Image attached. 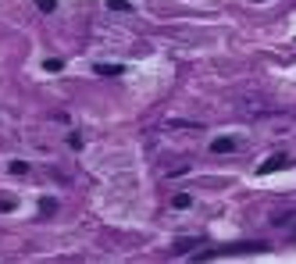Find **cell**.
Masks as SVG:
<instances>
[{"label": "cell", "instance_id": "5", "mask_svg": "<svg viewBox=\"0 0 296 264\" xmlns=\"http://www.w3.org/2000/svg\"><path fill=\"white\" fill-rule=\"evenodd\" d=\"M107 7H111V11H122V14H132V11H136L129 0H107Z\"/></svg>", "mask_w": 296, "mask_h": 264}, {"label": "cell", "instance_id": "11", "mask_svg": "<svg viewBox=\"0 0 296 264\" xmlns=\"http://www.w3.org/2000/svg\"><path fill=\"white\" fill-rule=\"evenodd\" d=\"M54 211H57L54 200H40V214H54Z\"/></svg>", "mask_w": 296, "mask_h": 264}, {"label": "cell", "instance_id": "2", "mask_svg": "<svg viewBox=\"0 0 296 264\" xmlns=\"http://www.w3.org/2000/svg\"><path fill=\"white\" fill-rule=\"evenodd\" d=\"M239 150V139L235 136H218L211 139V154H235Z\"/></svg>", "mask_w": 296, "mask_h": 264}, {"label": "cell", "instance_id": "3", "mask_svg": "<svg viewBox=\"0 0 296 264\" xmlns=\"http://www.w3.org/2000/svg\"><path fill=\"white\" fill-rule=\"evenodd\" d=\"M171 207H175V211L193 207V193H171Z\"/></svg>", "mask_w": 296, "mask_h": 264}, {"label": "cell", "instance_id": "7", "mask_svg": "<svg viewBox=\"0 0 296 264\" xmlns=\"http://www.w3.org/2000/svg\"><path fill=\"white\" fill-rule=\"evenodd\" d=\"M43 71H65V61H61V58H47V61H43Z\"/></svg>", "mask_w": 296, "mask_h": 264}, {"label": "cell", "instance_id": "8", "mask_svg": "<svg viewBox=\"0 0 296 264\" xmlns=\"http://www.w3.org/2000/svg\"><path fill=\"white\" fill-rule=\"evenodd\" d=\"M164 129H200V122H164Z\"/></svg>", "mask_w": 296, "mask_h": 264}, {"label": "cell", "instance_id": "6", "mask_svg": "<svg viewBox=\"0 0 296 264\" xmlns=\"http://www.w3.org/2000/svg\"><path fill=\"white\" fill-rule=\"evenodd\" d=\"M7 172H11V175H29V161H11Z\"/></svg>", "mask_w": 296, "mask_h": 264}, {"label": "cell", "instance_id": "12", "mask_svg": "<svg viewBox=\"0 0 296 264\" xmlns=\"http://www.w3.org/2000/svg\"><path fill=\"white\" fill-rule=\"evenodd\" d=\"M14 207H18L14 197H0V211H4V214H7V211H14Z\"/></svg>", "mask_w": 296, "mask_h": 264}, {"label": "cell", "instance_id": "1", "mask_svg": "<svg viewBox=\"0 0 296 264\" xmlns=\"http://www.w3.org/2000/svg\"><path fill=\"white\" fill-rule=\"evenodd\" d=\"M289 164H293V157L279 150V154H271V157H264V161L257 164V175H271V172H282V168H289Z\"/></svg>", "mask_w": 296, "mask_h": 264}, {"label": "cell", "instance_id": "9", "mask_svg": "<svg viewBox=\"0 0 296 264\" xmlns=\"http://www.w3.org/2000/svg\"><path fill=\"white\" fill-rule=\"evenodd\" d=\"M82 143H86L82 132H68V146H72V150H82Z\"/></svg>", "mask_w": 296, "mask_h": 264}, {"label": "cell", "instance_id": "4", "mask_svg": "<svg viewBox=\"0 0 296 264\" xmlns=\"http://www.w3.org/2000/svg\"><path fill=\"white\" fill-rule=\"evenodd\" d=\"M93 71H96V75H104V79H111V75H122L125 68H122V65H93Z\"/></svg>", "mask_w": 296, "mask_h": 264}, {"label": "cell", "instance_id": "10", "mask_svg": "<svg viewBox=\"0 0 296 264\" xmlns=\"http://www.w3.org/2000/svg\"><path fill=\"white\" fill-rule=\"evenodd\" d=\"M36 7H40L43 14H54V11H57V4H54V0H36Z\"/></svg>", "mask_w": 296, "mask_h": 264}]
</instances>
